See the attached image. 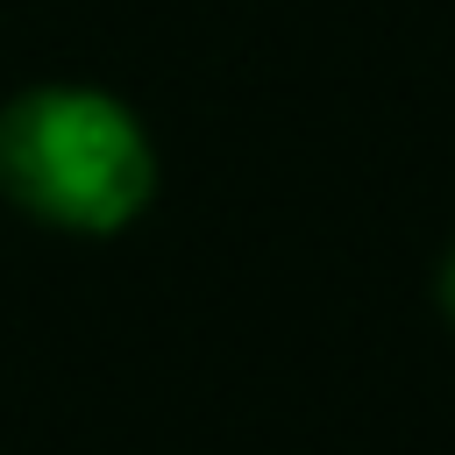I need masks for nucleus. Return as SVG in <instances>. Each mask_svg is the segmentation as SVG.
<instances>
[{
    "label": "nucleus",
    "mask_w": 455,
    "mask_h": 455,
    "mask_svg": "<svg viewBox=\"0 0 455 455\" xmlns=\"http://www.w3.org/2000/svg\"><path fill=\"white\" fill-rule=\"evenodd\" d=\"M0 185L64 235H114L156 192V149L128 100L100 85H36L0 107Z\"/></svg>",
    "instance_id": "nucleus-1"
},
{
    "label": "nucleus",
    "mask_w": 455,
    "mask_h": 455,
    "mask_svg": "<svg viewBox=\"0 0 455 455\" xmlns=\"http://www.w3.org/2000/svg\"><path fill=\"white\" fill-rule=\"evenodd\" d=\"M441 306H448V320H455V249H448V263H441Z\"/></svg>",
    "instance_id": "nucleus-2"
}]
</instances>
